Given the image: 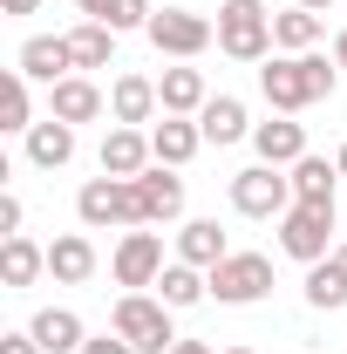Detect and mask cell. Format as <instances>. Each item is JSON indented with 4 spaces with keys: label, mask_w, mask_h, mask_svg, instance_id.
I'll return each mask as SVG.
<instances>
[{
    "label": "cell",
    "mask_w": 347,
    "mask_h": 354,
    "mask_svg": "<svg viewBox=\"0 0 347 354\" xmlns=\"http://www.w3.org/2000/svg\"><path fill=\"white\" fill-rule=\"evenodd\" d=\"M272 293V259L265 252H232L212 266V300L218 307H252Z\"/></svg>",
    "instance_id": "6"
},
{
    "label": "cell",
    "mask_w": 347,
    "mask_h": 354,
    "mask_svg": "<svg viewBox=\"0 0 347 354\" xmlns=\"http://www.w3.org/2000/svg\"><path fill=\"white\" fill-rule=\"evenodd\" d=\"M41 272H48V252L35 245V239H21V232H14V239L0 245V279H7L14 293H21V286H35Z\"/></svg>",
    "instance_id": "23"
},
{
    "label": "cell",
    "mask_w": 347,
    "mask_h": 354,
    "mask_svg": "<svg viewBox=\"0 0 347 354\" xmlns=\"http://www.w3.org/2000/svg\"><path fill=\"white\" fill-rule=\"evenodd\" d=\"M334 164H341V177H347V143H341V157H334Z\"/></svg>",
    "instance_id": "40"
},
{
    "label": "cell",
    "mask_w": 347,
    "mask_h": 354,
    "mask_svg": "<svg viewBox=\"0 0 347 354\" xmlns=\"http://www.w3.org/2000/svg\"><path fill=\"white\" fill-rule=\"evenodd\" d=\"M252 150H259V164H279V171H293L306 157V130L293 116H272V123H252Z\"/></svg>",
    "instance_id": "13"
},
{
    "label": "cell",
    "mask_w": 347,
    "mask_h": 354,
    "mask_svg": "<svg viewBox=\"0 0 347 354\" xmlns=\"http://www.w3.org/2000/svg\"><path fill=\"white\" fill-rule=\"evenodd\" d=\"M334 82H341V68H327V55H272L259 68V88L265 102L279 109V116H300V109H313L320 95H334Z\"/></svg>",
    "instance_id": "1"
},
{
    "label": "cell",
    "mask_w": 347,
    "mask_h": 354,
    "mask_svg": "<svg viewBox=\"0 0 347 354\" xmlns=\"http://www.w3.org/2000/svg\"><path fill=\"white\" fill-rule=\"evenodd\" d=\"M232 212L245 218H286L293 212V177H279V164H252L232 177Z\"/></svg>",
    "instance_id": "7"
},
{
    "label": "cell",
    "mask_w": 347,
    "mask_h": 354,
    "mask_svg": "<svg viewBox=\"0 0 347 354\" xmlns=\"http://www.w3.org/2000/svg\"><path fill=\"white\" fill-rule=\"evenodd\" d=\"M68 157H75V123L48 116V123H35V130H28V164H35V171H62Z\"/></svg>",
    "instance_id": "18"
},
{
    "label": "cell",
    "mask_w": 347,
    "mask_h": 354,
    "mask_svg": "<svg viewBox=\"0 0 347 354\" xmlns=\"http://www.w3.org/2000/svg\"><path fill=\"white\" fill-rule=\"evenodd\" d=\"M177 259L198 266V272H212L218 259H232V245H225L218 218H191V225H184V232H177Z\"/></svg>",
    "instance_id": "20"
},
{
    "label": "cell",
    "mask_w": 347,
    "mask_h": 354,
    "mask_svg": "<svg viewBox=\"0 0 347 354\" xmlns=\"http://www.w3.org/2000/svg\"><path fill=\"white\" fill-rule=\"evenodd\" d=\"M150 48L157 55H177V62H198L205 48L218 41V21H205V14H191V7H164V14H150Z\"/></svg>",
    "instance_id": "5"
},
{
    "label": "cell",
    "mask_w": 347,
    "mask_h": 354,
    "mask_svg": "<svg viewBox=\"0 0 347 354\" xmlns=\"http://www.w3.org/2000/svg\"><path fill=\"white\" fill-rule=\"evenodd\" d=\"M136 198H143V225H171L184 212V177L171 164H150V171L136 177Z\"/></svg>",
    "instance_id": "11"
},
{
    "label": "cell",
    "mask_w": 347,
    "mask_h": 354,
    "mask_svg": "<svg viewBox=\"0 0 347 354\" xmlns=\"http://www.w3.org/2000/svg\"><path fill=\"white\" fill-rule=\"evenodd\" d=\"M21 218H28V212H21V198H14V191H7V198H0V232H7V239H14V232H21Z\"/></svg>",
    "instance_id": "31"
},
{
    "label": "cell",
    "mask_w": 347,
    "mask_h": 354,
    "mask_svg": "<svg viewBox=\"0 0 347 354\" xmlns=\"http://www.w3.org/2000/svg\"><path fill=\"white\" fill-rule=\"evenodd\" d=\"M48 116H62V123H95V116H102V88L88 82V75L55 82L48 88Z\"/></svg>",
    "instance_id": "16"
},
{
    "label": "cell",
    "mask_w": 347,
    "mask_h": 354,
    "mask_svg": "<svg viewBox=\"0 0 347 354\" xmlns=\"http://www.w3.org/2000/svg\"><path fill=\"white\" fill-rule=\"evenodd\" d=\"M48 272H55L62 286H82L88 272H95V245H88L82 232H62V239L48 245Z\"/></svg>",
    "instance_id": "22"
},
{
    "label": "cell",
    "mask_w": 347,
    "mask_h": 354,
    "mask_svg": "<svg viewBox=\"0 0 347 354\" xmlns=\"http://www.w3.org/2000/svg\"><path fill=\"white\" fill-rule=\"evenodd\" d=\"M157 109H164V95H157V82H150V75H116V88H109V116H116V123L143 130Z\"/></svg>",
    "instance_id": "14"
},
{
    "label": "cell",
    "mask_w": 347,
    "mask_h": 354,
    "mask_svg": "<svg viewBox=\"0 0 347 354\" xmlns=\"http://www.w3.org/2000/svg\"><path fill=\"white\" fill-rule=\"evenodd\" d=\"M306 307H313V313H341L347 307V279L334 272V259L306 266Z\"/></svg>",
    "instance_id": "29"
},
{
    "label": "cell",
    "mask_w": 347,
    "mask_h": 354,
    "mask_svg": "<svg viewBox=\"0 0 347 354\" xmlns=\"http://www.w3.org/2000/svg\"><path fill=\"white\" fill-rule=\"evenodd\" d=\"M171 354H212V348H205V341H177Z\"/></svg>",
    "instance_id": "36"
},
{
    "label": "cell",
    "mask_w": 347,
    "mask_h": 354,
    "mask_svg": "<svg viewBox=\"0 0 347 354\" xmlns=\"http://www.w3.org/2000/svg\"><path fill=\"white\" fill-rule=\"evenodd\" d=\"M0 7H7V14H35L41 0H0Z\"/></svg>",
    "instance_id": "35"
},
{
    "label": "cell",
    "mask_w": 347,
    "mask_h": 354,
    "mask_svg": "<svg viewBox=\"0 0 347 354\" xmlns=\"http://www.w3.org/2000/svg\"><path fill=\"white\" fill-rule=\"evenodd\" d=\"M0 130H14V136L35 130V95H28V75H21V68L0 82Z\"/></svg>",
    "instance_id": "28"
},
{
    "label": "cell",
    "mask_w": 347,
    "mask_h": 354,
    "mask_svg": "<svg viewBox=\"0 0 347 354\" xmlns=\"http://www.w3.org/2000/svg\"><path fill=\"white\" fill-rule=\"evenodd\" d=\"M75 212L88 232H109V225H143V198H136V177H88L75 191Z\"/></svg>",
    "instance_id": "3"
},
{
    "label": "cell",
    "mask_w": 347,
    "mask_h": 354,
    "mask_svg": "<svg viewBox=\"0 0 347 354\" xmlns=\"http://www.w3.org/2000/svg\"><path fill=\"white\" fill-rule=\"evenodd\" d=\"M109 266H116V286L143 293V286H157V279H164V239H157V232H143V225H130Z\"/></svg>",
    "instance_id": "9"
},
{
    "label": "cell",
    "mask_w": 347,
    "mask_h": 354,
    "mask_svg": "<svg viewBox=\"0 0 347 354\" xmlns=\"http://www.w3.org/2000/svg\"><path fill=\"white\" fill-rule=\"evenodd\" d=\"M0 354H48L35 334H0Z\"/></svg>",
    "instance_id": "32"
},
{
    "label": "cell",
    "mask_w": 347,
    "mask_h": 354,
    "mask_svg": "<svg viewBox=\"0 0 347 354\" xmlns=\"http://www.w3.org/2000/svg\"><path fill=\"white\" fill-rule=\"evenodd\" d=\"M14 68L28 75V82H68V68H75V55H68V35H28L21 55H14Z\"/></svg>",
    "instance_id": "10"
},
{
    "label": "cell",
    "mask_w": 347,
    "mask_h": 354,
    "mask_svg": "<svg viewBox=\"0 0 347 354\" xmlns=\"http://www.w3.org/2000/svg\"><path fill=\"white\" fill-rule=\"evenodd\" d=\"M293 7H313V14H327V7H334V0H293Z\"/></svg>",
    "instance_id": "38"
},
{
    "label": "cell",
    "mask_w": 347,
    "mask_h": 354,
    "mask_svg": "<svg viewBox=\"0 0 347 354\" xmlns=\"http://www.w3.org/2000/svg\"><path fill=\"white\" fill-rule=\"evenodd\" d=\"M157 95H164V116H198V109L212 102V95H205V75H198V68H164Z\"/></svg>",
    "instance_id": "25"
},
{
    "label": "cell",
    "mask_w": 347,
    "mask_h": 354,
    "mask_svg": "<svg viewBox=\"0 0 347 354\" xmlns=\"http://www.w3.org/2000/svg\"><path fill=\"white\" fill-rule=\"evenodd\" d=\"M150 14H157L150 0H102V7H95V21H102V28H116V35H130V28H150Z\"/></svg>",
    "instance_id": "30"
},
{
    "label": "cell",
    "mask_w": 347,
    "mask_h": 354,
    "mask_svg": "<svg viewBox=\"0 0 347 354\" xmlns=\"http://www.w3.org/2000/svg\"><path fill=\"white\" fill-rule=\"evenodd\" d=\"M218 48L232 62H265L272 55V14L259 0H225L218 7Z\"/></svg>",
    "instance_id": "4"
},
{
    "label": "cell",
    "mask_w": 347,
    "mask_h": 354,
    "mask_svg": "<svg viewBox=\"0 0 347 354\" xmlns=\"http://www.w3.org/2000/svg\"><path fill=\"white\" fill-rule=\"evenodd\" d=\"M279 245H286V259L320 266L334 252V212H327V205H293V212L279 218Z\"/></svg>",
    "instance_id": "8"
},
{
    "label": "cell",
    "mask_w": 347,
    "mask_h": 354,
    "mask_svg": "<svg viewBox=\"0 0 347 354\" xmlns=\"http://www.w3.org/2000/svg\"><path fill=\"white\" fill-rule=\"evenodd\" d=\"M225 354H252V348H225Z\"/></svg>",
    "instance_id": "41"
},
{
    "label": "cell",
    "mask_w": 347,
    "mask_h": 354,
    "mask_svg": "<svg viewBox=\"0 0 347 354\" xmlns=\"http://www.w3.org/2000/svg\"><path fill=\"white\" fill-rule=\"evenodd\" d=\"M75 7H82V14H88V21H95V7H102V0H75Z\"/></svg>",
    "instance_id": "39"
},
{
    "label": "cell",
    "mask_w": 347,
    "mask_h": 354,
    "mask_svg": "<svg viewBox=\"0 0 347 354\" xmlns=\"http://www.w3.org/2000/svg\"><path fill=\"white\" fill-rule=\"evenodd\" d=\"M109 334H123L136 354H171L177 334H171V307L150 300V293H123L116 313H109Z\"/></svg>",
    "instance_id": "2"
},
{
    "label": "cell",
    "mask_w": 347,
    "mask_h": 354,
    "mask_svg": "<svg viewBox=\"0 0 347 354\" xmlns=\"http://www.w3.org/2000/svg\"><path fill=\"white\" fill-rule=\"evenodd\" d=\"M293 205H327V212H334V184H341V164H327V157H313V150H306L300 164H293Z\"/></svg>",
    "instance_id": "19"
},
{
    "label": "cell",
    "mask_w": 347,
    "mask_h": 354,
    "mask_svg": "<svg viewBox=\"0 0 347 354\" xmlns=\"http://www.w3.org/2000/svg\"><path fill=\"white\" fill-rule=\"evenodd\" d=\"M157 164V150H150V136L130 130V123H116V130L102 136V177H143Z\"/></svg>",
    "instance_id": "12"
},
{
    "label": "cell",
    "mask_w": 347,
    "mask_h": 354,
    "mask_svg": "<svg viewBox=\"0 0 347 354\" xmlns=\"http://www.w3.org/2000/svg\"><path fill=\"white\" fill-rule=\"evenodd\" d=\"M157 286H164V293H157V300H164V307L171 313H184V307H198V300H212V272H198V266H164V279H157Z\"/></svg>",
    "instance_id": "24"
},
{
    "label": "cell",
    "mask_w": 347,
    "mask_h": 354,
    "mask_svg": "<svg viewBox=\"0 0 347 354\" xmlns=\"http://www.w3.org/2000/svg\"><path fill=\"white\" fill-rule=\"evenodd\" d=\"M28 334H35L48 354H82V341H88V327H82L75 307H41L35 320H28Z\"/></svg>",
    "instance_id": "15"
},
{
    "label": "cell",
    "mask_w": 347,
    "mask_h": 354,
    "mask_svg": "<svg viewBox=\"0 0 347 354\" xmlns=\"http://www.w3.org/2000/svg\"><path fill=\"white\" fill-rule=\"evenodd\" d=\"M313 41H320V14H313V7H286V14H272V48L306 55Z\"/></svg>",
    "instance_id": "26"
},
{
    "label": "cell",
    "mask_w": 347,
    "mask_h": 354,
    "mask_svg": "<svg viewBox=\"0 0 347 354\" xmlns=\"http://www.w3.org/2000/svg\"><path fill=\"white\" fill-rule=\"evenodd\" d=\"M68 55H75V68H109V55H116V28H102V21L68 28Z\"/></svg>",
    "instance_id": "27"
},
{
    "label": "cell",
    "mask_w": 347,
    "mask_h": 354,
    "mask_svg": "<svg viewBox=\"0 0 347 354\" xmlns=\"http://www.w3.org/2000/svg\"><path fill=\"white\" fill-rule=\"evenodd\" d=\"M198 130H205V143H238V136H252V116H245V102L238 95H212L205 109H198Z\"/></svg>",
    "instance_id": "17"
},
{
    "label": "cell",
    "mask_w": 347,
    "mask_h": 354,
    "mask_svg": "<svg viewBox=\"0 0 347 354\" xmlns=\"http://www.w3.org/2000/svg\"><path fill=\"white\" fill-rule=\"evenodd\" d=\"M327 259H334V272H341V279H347V239H341V245H334V252H327Z\"/></svg>",
    "instance_id": "34"
},
{
    "label": "cell",
    "mask_w": 347,
    "mask_h": 354,
    "mask_svg": "<svg viewBox=\"0 0 347 354\" xmlns=\"http://www.w3.org/2000/svg\"><path fill=\"white\" fill-rule=\"evenodd\" d=\"M334 68H347V28H341V41H334Z\"/></svg>",
    "instance_id": "37"
},
{
    "label": "cell",
    "mask_w": 347,
    "mask_h": 354,
    "mask_svg": "<svg viewBox=\"0 0 347 354\" xmlns=\"http://www.w3.org/2000/svg\"><path fill=\"white\" fill-rule=\"evenodd\" d=\"M82 354H136L123 334H102V341H82Z\"/></svg>",
    "instance_id": "33"
},
{
    "label": "cell",
    "mask_w": 347,
    "mask_h": 354,
    "mask_svg": "<svg viewBox=\"0 0 347 354\" xmlns=\"http://www.w3.org/2000/svg\"><path fill=\"white\" fill-rule=\"evenodd\" d=\"M150 150H157V164H191V157H198V150H205V130H198V123H191V116H164V123H157V130H150Z\"/></svg>",
    "instance_id": "21"
}]
</instances>
